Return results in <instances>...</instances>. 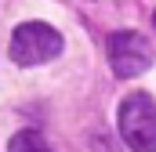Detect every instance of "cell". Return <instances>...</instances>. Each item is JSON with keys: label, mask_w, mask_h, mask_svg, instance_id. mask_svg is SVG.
I'll return each mask as SVG.
<instances>
[{"label": "cell", "mask_w": 156, "mask_h": 152, "mask_svg": "<svg viewBox=\"0 0 156 152\" xmlns=\"http://www.w3.org/2000/svg\"><path fill=\"white\" fill-rule=\"evenodd\" d=\"M105 54H109V65H113V73L120 80H134L153 65V43L134 29L113 33L109 43H105Z\"/></svg>", "instance_id": "3957f363"}, {"label": "cell", "mask_w": 156, "mask_h": 152, "mask_svg": "<svg viewBox=\"0 0 156 152\" xmlns=\"http://www.w3.org/2000/svg\"><path fill=\"white\" fill-rule=\"evenodd\" d=\"M120 138L131 152H156V102L145 91H131L120 102Z\"/></svg>", "instance_id": "6da1fadb"}, {"label": "cell", "mask_w": 156, "mask_h": 152, "mask_svg": "<svg viewBox=\"0 0 156 152\" xmlns=\"http://www.w3.org/2000/svg\"><path fill=\"white\" fill-rule=\"evenodd\" d=\"M62 54V33L47 22H22L11 33V62L22 69L44 65Z\"/></svg>", "instance_id": "7a4b0ae2"}, {"label": "cell", "mask_w": 156, "mask_h": 152, "mask_svg": "<svg viewBox=\"0 0 156 152\" xmlns=\"http://www.w3.org/2000/svg\"><path fill=\"white\" fill-rule=\"evenodd\" d=\"M7 152H55V149L44 141V134H40V130H18V134H11Z\"/></svg>", "instance_id": "277c9868"}]
</instances>
